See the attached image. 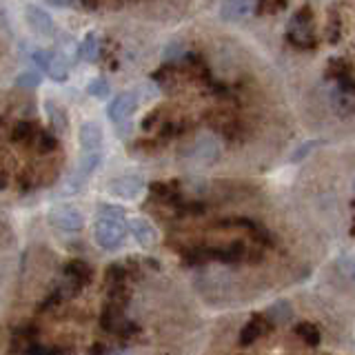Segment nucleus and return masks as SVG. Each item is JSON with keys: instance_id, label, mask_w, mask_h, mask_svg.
I'll return each mask as SVG.
<instances>
[{"instance_id": "nucleus-1", "label": "nucleus", "mask_w": 355, "mask_h": 355, "mask_svg": "<svg viewBox=\"0 0 355 355\" xmlns=\"http://www.w3.org/2000/svg\"><path fill=\"white\" fill-rule=\"evenodd\" d=\"M96 242L103 249H116L125 240L127 233V220H111V218H98L96 222Z\"/></svg>"}, {"instance_id": "nucleus-2", "label": "nucleus", "mask_w": 355, "mask_h": 355, "mask_svg": "<svg viewBox=\"0 0 355 355\" xmlns=\"http://www.w3.org/2000/svg\"><path fill=\"white\" fill-rule=\"evenodd\" d=\"M288 38L297 47H313L315 44V31H313V18H311V11H297V14L288 22Z\"/></svg>"}, {"instance_id": "nucleus-3", "label": "nucleus", "mask_w": 355, "mask_h": 355, "mask_svg": "<svg viewBox=\"0 0 355 355\" xmlns=\"http://www.w3.org/2000/svg\"><path fill=\"white\" fill-rule=\"evenodd\" d=\"M49 222L60 231H80L85 227V216L78 207L71 205H58L49 211Z\"/></svg>"}, {"instance_id": "nucleus-4", "label": "nucleus", "mask_w": 355, "mask_h": 355, "mask_svg": "<svg viewBox=\"0 0 355 355\" xmlns=\"http://www.w3.org/2000/svg\"><path fill=\"white\" fill-rule=\"evenodd\" d=\"M138 105H140V98H138L136 92H122V94H118L109 103L107 116H109L111 122H116V125H122V122H127L133 114H136Z\"/></svg>"}, {"instance_id": "nucleus-5", "label": "nucleus", "mask_w": 355, "mask_h": 355, "mask_svg": "<svg viewBox=\"0 0 355 355\" xmlns=\"http://www.w3.org/2000/svg\"><path fill=\"white\" fill-rule=\"evenodd\" d=\"M25 22L29 25V29L40 38L53 36V18L49 16V11H44L38 5H27L25 7Z\"/></svg>"}, {"instance_id": "nucleus-6", "label": "nucleus", "mask_w": 355, "mask_h": 355, "mask_svg": "<svg viewBox=\"0 0 355 355\" xmlns=\"http://www.w3.org/2000/svg\"><path fill=\"white\" fill-rule=\"evenodd\" d=\"M222 153V144L216 136H211V133H202V136H198L196 140V147H193V158L202 164H214Z\"/></svg>"}, {"instance_id": "nucleus-7", "label": "nucleus", "mask_w": 355, "mask_h": 355, "mask_svg": "<svg viewBox=\"0 0 355 355\" xmlns=\"http://www.w3.org/2000/svg\"><path fill=\"white\" fill-rule=\"evenodd\" d=\"M255 0H222L220 3V16L227 22H238L253 14Z\"/></svg>"}, {"instance_id": "nucleus-8", "label": "nucleus", "mask_w": 355, "mask_h": 355, "mask_svg": "<svg viewBox=\"0 0 355 355\" xmlns=\"http://www.w3.org/2000/svg\"><path fill=\"white\" fill-rule=\"evenodd\" d=\"M78 140H80L83 151H103V129L98 122H83L80 131H78Z\"/></svg>"}, {"instance_id": "nucleus-9", "label": "nucleus", "mask_w": 355, "mask_h": 355, "mask_svg": "<svg viewBox=\"0 0 355 355\" xmlns=\"http://www.w3.org/2000/svg\"><path fill=\"white\" fill-rule=\"evenodd\" d=\"M129 231L142 247H153L158 242V231L153 229V225L144 218H131L129 220Z\"/></svg>"}, {"instance_id": "nucleus-10", "label": "nucleus", "mask_w": 355, "mask_h": 355, "mask_svg": "<svg viewBox=\"0 0 355 355\" xmlns=\"http://www.w3.org/2000/svg\"><path fill=\"white\" fill-rule=\"evenodd\" d=\"M111 191H114L118 198L133 200V198H138L142 191V180L138 175H120L111 182Z\"/></svg>"}, {"instance_id": "nucleus-11", "label": "nucleus", "mask_w": 355, "mask_h": 355, "mask_svg": "<svg viewBox=\"0 0 355 355\" xmlns=\"http://www.w3.org/2000/svg\"><path fill=\"white\" fill-rule=\"evenodd\" d=\"M266 327H269V320H266L264 315H255L249 324H244V329L240 331V344L242 347H249V344H253L262 336V333L266 331Z\"/></svg>"}, {"instance_id": "nucleus-12", "label": "nucleus", "mask_w": 355, "mask_h": 355, "mask_svg": "<svg viewBox=\"0 0 355 355\" xmlns=\"http://www.w3.org/2000/svg\"><path fill=\"white\" fill-rule=\"evenodd\" d=\"M69 67H71L69 55H67L64 51H58L55 55H51V62H49L47 73L53 78V80L64 83V80H67V76H69Z\"/></svg>"}, {"instance_id": "nucleus-13", "label": "nucleus", "mask_w": 355, "mask_h": 355, "mask_svg": "<svg viewBox=\"0 0 355 355\" xmlns=\"http://www.w3.org/2000/svg\"><path fill=\"white\" fill-rule=\"evenodd\" d=\"M244 255H247V247H244L242 242H233V244H227V247L214 249V260L229 262V264L244 260Z\"/></svg>"}, {"instance_id": "nucleus-14", "label": "nucleus", "mask_w": 355, "mask_h": 355, "mask_svg": "<svg viewBox=\"0 0 355 355\" xmlns=\"http://www.w3.org/2000/svg\"><path fill=\"white\" fill-rule=\"evenodd\" d=\"M64 273L78 286H85L89 280H92V269H89V264L83 262V260H71L69 264L64 266Z\"/></svg>"}, {"instance_id": "nucleus-15", "label": "nucleus", "mask_w": 355, "mask_h": 355, "mask_svg": "<svg viewBox=\"0 0 355 355\" xmlns=\"http://www.w3.org/2000/svg\"><path fill=\"white\" fill-rule=\"evenodd\" d=\"M122 322H125V318H122V309L114 306V304H107L105 311H103V318H100V324H103V329L116 333Z\"/></svg>"}, {"instance_id": "nucleus-16", "label": "nucleus", "mask_w": 355, "mask_h": 355, "mask_svg": "<svg viewBox=\"0 0 355 355\" xmlns=\"http://www.w3.org/2000/svg\"><path fill=\"white\" fill-rule=\"evenodd\" d=\"M80 55H83V60L87 62H96L98 60V55H100V40H98V33L94 31H89L83 44H80Z\"/></svg>"}, {"instance_id": "nucleus-17", "label": "nucleus", "mask_w": 355, "mask_h": 355, "mask_svg": "<svg viewBox=\"0 0 355 355\" xmlns=\"http://www.w3.org/2000/svg\"><path fill=\"white\" fill-rule=\"evenodd\" d=\"M264 318L269 320V322H275V324L288 322V320H291V304H288L286 300H280V302H275L269 311H266Z\"/></svg>"}, {"instance_id": "nucleus-18", "label": "nucleus", "mask_w": 355, "mask_h": 355, "mask_svg": "<svg viewBox=\"0 0 355 355\" xmlns=\"http://www.w3.org/2000/svg\"><path fill=\"white\" fill-rule=\"evenodd\" d=\"M109 304H114V306H125L129 302V288L125 282H118V284H111L109 286Z\"/></svg>"}, {"instance_id": "nucleus-19", "label": "nucleus", "mask_w": 355, "mask_h": 355, "mask_svg": "<svg viewBox=\"0 0 355 355\" xmlns=\"http://www.w3.org/2000/svg\"><path fill=\"white\" fill-rule=\"evenodd\" d=\"M295 333H297V338L300 340H304L309 347H318L320 344V331L313 327V324H309V322H304V324H300L297 329H295Z\"/></svg>"}, {"instance_id": "nucleus-20", "label": "nucleus", "mask_w": 355, "mask_h": 355, "mask_svg": "<svg viewBox=\"0 0 355 355\" xmlns=\"http://www.w3.org/2000/svg\"><path fill=\"white\" fill-rule=\"evenodd\" d=\"M47 114H49V120H51V125H53L55 131H64L67 129V116H64L62 107L53 105L51 100H49V103H47Z\"/></svg>"}, {"instance_id": "nucleus-21", "label": "nucleus", "mask_w": 355, "mask_h": 355, "mask_svg": "<svg viewBox=\"0 0 355 355\" xmlns=\"http://www.w3.org/2000/svg\"><path fill=\"white\" fill-rule=\"evenodd\" d=\"M209 260H214V249H209V247H198L187 253L189 264H205Z\"/></svg>"}, {"instance_id": "nucleus-22", "label": "nucleus", "mask_w": 355, "mask_h": 355, "mask_svg": "<svg viewBox=\"0 0 355 355\" xmlns=\"http://www.w3.org/2000/svg\"><path fill=\"white\" fill-rule=\"evenodd\" d=\"M33 140H36V147L42 151V153H49V151H53L55 149V138L51 136V133H47V131H36L33 133Z\"/></svg>"}, {"instance_id": "nucleus-23", "label": "nucleus", "mask_w": 355, "mask_h": 355, "mask_svg": "<svg viewBox=\"0 0 355 355\" xmlns=\"http://www.w3.org/2000/svg\"><path fill=\"white\" fill-rule=\"evenodd\" d=\"M98 218H111V220H127L125 209L118 205H100Z\"/></svg>"}, {"instance_id": "nucleus-24", "label": "nucleus", "mask_w": 355, "mask_h": 355, "mask_svg": "<svg viewBox=\"0 0 355 355\" xmlns=\"http://www.w3.org/2000/svg\"><path fill=\"white\" fill-rule=\"evenodd\" d=\"M87 92L96 98H105L109 94V83L105 80V78H94V80H89Z\"/></svg>"}, {"instance_id": "nucleus-25", "label": "nucleus", "mask_w": 355, "mask_h": 355, "mask_svg": "<svg viewBox=\"0 0 355 355\" xmlns=\"http://www.w3.org/2000/svg\"><path fill=\"white\" fill-rule=\"evenodd\" d=\"M51 55L53 53H49L47 49H33L31 51V60H33V64H36L40 71H47L49 62H51Z\"/></svg>"}, {"instance_id": "nucleus-26", "label": "nucleus", "mask_w": 355, "mask_h": 355, "mask_svg": "<svg viewBox=\"0 0 355 355\" xmlns=\"http://www.w3.org/2000/svg\"><path fill=\"white\" fill-rule=\"evenodd\" d=\"M127 275H129L127 266H122V264H111L109 269H107V282H111V284L125 282V277H127Z\"/></svg>"}, {"instance_id": "nucleus-27", "label": "nucleus", "mask_w": 355, "mask_h": 355, "mask_svg": "<svg viewBox=\"0 0 355 355\" xmlns=\"http://www.w3.org/2000/svg\"><path fill=\"white\" fill-rule=\"evenodd\" d=\"M318 140H306V142H302V144H300V147L293 151V155H291V162H300V160H304L306 158V155L311 153V151H313L315 147H318Z\"/></svg>"}, {"instance_id": "nucleus-28", "label": "nucleus", "mask_w": 355, "mask_h": 355, "mask_svg": "<svg viewBox=\"0 0 355 355\" xmlns=\"http://www.w3.org/2000/svg\"><path fill=\"white\" fill-rule=\"evenodd\" d=\"M33 133H36V129H33L29 122H20L14 131V140L16 142H29V140H33Z\"/></svg>"}, {"instance_id": "nucleus-29", "label": "nucleus", "mask_w": 355, "mask_h": 355, "mask_svg": "<svg viewBox=\"0 0 355 355\" xmlns=\"http://www.w3.org/2000/svg\"><path fill=\"white\" fill-rule=\"evenodd\" d=\"M16 85L18 87H38L40 85V73L38 71H22L16 78Z\"/></svg>"}, {"instance_id": "nucleus-30", "label": "nucleus", "mask_w": 355, "mask_h": 355, "mask_svg": "<svg viewBox=\"0 0 355 355\" xmlns=\"http://www.w3.org/2000/svg\"><path fill=\"white\" fill-rule=\"evenodd\" d=\"M286 0H255V5H262V9L266 11H277L284 7Z\"/></svg>"}, {"instance_id": "nucleus-31", "label": "nucleus", "mask_w": 355, "mask_h": 355, "mask_svg": "<svg viewBox=\"0 0 355 355\" xmlns=\"http://www.w3.org/2000/svg\"><path fill=\"white\" fill-rule=\"evenodd\" d=\"M184 49H182V44L180 42H175V44H171V47H166V51H164V55L169 60H173V58H180V53H182Z\"/></svg>"}, {"instance_id": "nucleus-32", "label": "nucleus", "mask_w": 355, "mask_h": 355, "mask_svg": "<svg viewBox=\"0 0 355 355\" xmlns=\"http://www.w3.org/2000/svg\"><path fill=\"white\" fill-rule=\"evenodd\" d=\"M25 355H47V347H42V344H36V342H31Z\"/></svg>"}, {"instance_id": "nucleus-33", "label": "nucleus", "mask_w": 355, "mask_h": 355, "mask_svg": "<svg viewBox=\"0 0 355 355\" xmlns=\"http://www.w3.org/2000/svg\"><path fill=\"white\" fill-rule=\"evenodd\" d=\"M47 355H71V351L67 347H51L47 349Z\"/></svg>"}, {"instance_id": "nucleus-34", "label": "nucleus", "mask_w": 355, "mask_h": 355, "mask_svg": "<svg viewBox=\"0 0 355 355\" xmlns=\"http://www.w3.org/2000/svg\"><path fill=\"white\" fill-rule=\"evenodd\" d=\"M89 355H107L105 344H94V347L89 349Z\"/></svg>"}, {"instance_id": "nucleus-35", "label": "nucleus", "mask_w": 355, "mask_h": 355, "mask_svg": "<svg viewBox=\"0 0 355 355\" xmlns=\"http://www.w3.org/2000/svg\"><path fill=\"white\" fill-rule=\"evenodd\" d=\"M49 5H53V7H60V9H64V7H71V3L73 0H47Z\"/></svg>"}, {"instance_id": "nucleus-36", "label": "nucleus", "mask_w": 355, "mask_h": 355, "mask_svg": "<svg viewBox=\"0 0 355 355\" xmlns=\"http://www.w3.org/2000/svg\"><path fill=\"white\" fill-rule=\"evenodd\" d=\"M83 5H85L87 9H94V7L98 5V0H83Z\"/></svg>"}, {"instance_id": "nucleus-37", "label": "nucleus", "mask_w": 355, "mask_h": 355, "mask_svg": "<svg viewBox=\"0 0 355 355\" xmlns=\"http://www.w3.org/2000/svg\"><path fill=\"white\" fill-rule=\"evenodd\" d=\"M5 184H7V178L0 173V189H5Z\"/></svg>"}, {"instance_id": "nucleus-38", "label": "nucleus", "mask_w": 355, "mask_h": 355, "mask_svg": "<svg viewBox=\"0 0 355 355\" xmlns=\"http://www.w3.org/2000/svg\"><path fill=\"white\" fill-rule=\"evenodd\" d=\"M114 355H131V353H127V351H122V353H114Z\"/></svg>"}]
</instances>
